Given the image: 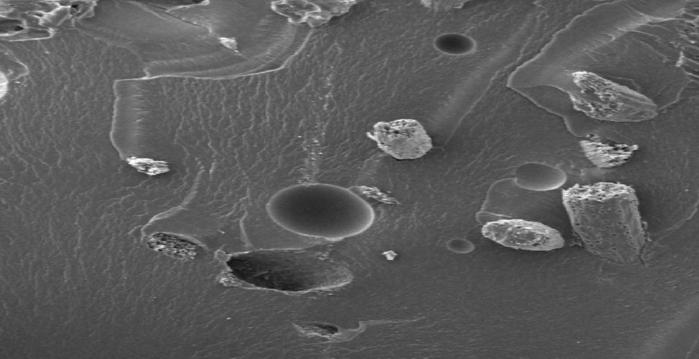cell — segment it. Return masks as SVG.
<instances>
[{
    "instance_id": "6da1fadb",
    "label": "cell",
    "mask_w": 699,
    "mask_h": 359,
    "mask_svg": "<svg viewBox=\"0 0 699 359\" xmlns=\"http://www.w3.org/2000/svg\"><path fill=\"white\" fill-rule=\"evenodd\" d=\"M571 226L598 258L629 263L639 257L646 231L635 190L612 182L576 184L562 191Z\"/></svg>"
},
{
    "instance_id": "7a4b0ae2",
    "label": "cell",
    "mask_w": 699,
    "mask_h": 359,
    "mask_svg": "<svg viewBox=\"0 0 699 359\" xmlns=\"http://www.w3.org/2000/svg\"><path fill=\"white\" fill-rule=\"evenodd\" d=\"M228 265L240 280L257 287L292 292L328 289L350 280L348 271L308 269L267 252L232 257Z\"/></svg>"
},
{
    "instance_id": "3957f363",
    "label": "cell",
    "mask_w": 699,
    "mask_h": 359,
    "mask_svg": "<svg viewBox=\"0 0 699 359\" xmlns=\"http://www.w3.org/2000/svg\"><path fill=\"white\" fill-rule=\"evenodd\" d=\"M575 108L603 121L633 122L653 118L655 105L647 98L623 89H584L573 97Z\"/></svg>"
},
{
    "instance_id": "277c9868",
    "label": "cell",
    "mask_w": 699,
    "mask_h": 359,
    "mask_svg": "<svg viewBox=\"0 0 699 359\" xmlns=\"http://www.w3.org/2000/svg\"><path fill=\"white\" fill-rule=\"evenodd\" d=\"M482 235L506 247L527 251H551L562 248L564 240L556 229L539 222L501 219L489 222Z\"/></svg>"
},
{
    "instance_id": "5b68a950",
    "label": "cell",
    "mask_w": 699,
    "mask_h": 359,
    "mask_svg": "<svg viewBox=\"0 0 699 359\" xmlns=\"http://www.w3.org/2000/svg\"><path fill=\"white\" fill-rule=\"evenodd\" d=\"M367 136L381 150L398 160L422 158L432 148V139L424 127L411 118L377 122Z\"/></svg>"
},
{
    "instance_id": "8992f818",
    "label": "cell",
    "mask_w": 699,
    "mask_h": 359,
    "mask_svg": "<svg viewBox=\"0 0 699 359\" xmlns=\"http://www.w3.org/2000/svg\"><path fill=\"white\" fill-rule=\"evenodd\" d=\"M588 158L597 167L611 168L621 165L631 156L636 146L605 142L601 139L586 140L581 143Z\"/></svg>"
},
{
    "instance_id": "52a82bcc",
    "label": "cell",
    "mask_w": 699,
    "mask_h": 359,
    "mask_svg": "<svg viewBox=\"0 0 699 359\" xmlns=\"http://www.w3.org/2000/svg\"><path fill=\"white\" fill-rule=\"evenodd\" d=\"M128 161L139 171L148 175H156L167 171V167L163 163L149 159L131 158Z\"/></svg>"
}]
</instances>
